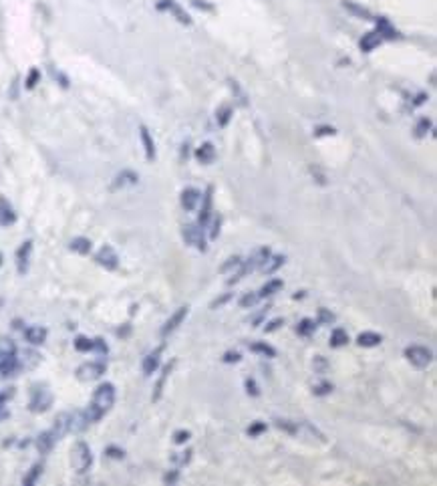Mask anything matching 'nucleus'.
Segmentation results:
<instances>
[{"instance_id": "1", "label": "nucleus", "mask_w": 437, "mask_h": 486, "mask_svg": "<svg viewBox=\"0 0 437 486\" xmlns=\"http://www.w3.org/2000/svg\"><path fill=\"white\" fill-rule=\"evenodd\" d=\"M93 464V454L87 442H77L71 450V466L77 474H85Z\"/></svg>"}, {"instance_id": "2", "label": "nucleus", "mask_w": 437, "mask_h": 486, "mask_svg": "<svg viewBox=\"0 0 437 486\" xmlns=\"http://www.w3.org/2000/svg\"><path fill=\"white\" fill-rule=\"evenodd\" d=\"M115 404V387L111 383H101L95 394H93V400H91V406H95L103 416L111 410V406Z\"/></svg>"}, {"instance_id": "3", "label": "nucleus", "mask_w": 437, "mask_h": 486, "mask_svg": "<svg viewBox=\"0 0 437 486\" xmlns=\"http://www.w3.org/2000/svg\"><path fill=\"white\" fill-rule=\"evenodd\" d=\"M405 357H407L415 367H419V369L427 367V365L433 361V353H431V349L421 347V345H411V347H407V349H405Z\"/></svg>"}, {"instance_id": "4", "label": "nucleus", "mask_w": 437, "mask_h": 486, "mask_svg": "<svg viewBox=\"0 0 437 486\" xmlns=\"http://www.w3.org/2000/svg\"><path fill=\"white\" fill-rule=\"evenodd\" d=\"M103 373H105V363L103 361H89V363H83L77 369V377L81 381H95Z\"/></svg>"}, {"instance_id": "5", "label": "nucleus", "mask_w": 437, "mask_h": 486, "mask_svg": "<svg viewBox=\"0 0 437 486\" xmlns=\"http://www.w3.org/2000/svg\"><path fill=\"white\" fill-rule=\"evenodd\" d=\"M95 260H97V264H101L105 270H115V268L119 266V256H117V252L113 250V246H109V244L101 246V250L97 252Z\"/></svg>"}, {"instance_id": "6", "label": "nucleus", "mask_w": 437, "mask_h": 486, "mask_svg": "<svg viewBox=\"0 0 437 486\" xmlns=\"http://www.w3.org/2000/svg\"><path fill=\"white\" fill-rule=\"evenodd\" d=\"M184 240L192 246H196L198 250H206V238L202 234V228L198 224H186L184 226Z\"/></svg>"}, {"instance_id": "7", "label": "nucleus", "mask_w": 437, "mask_h": 486, "mask_svg": "<svg viewBox=\"0 0 437 486\" xmlns=\"http://www.w3.org/2000/svg\"><path fill=\"white\" fill-rule=\"evenodd\" d=\"M188 313H190V307H180V309L168 319L166 325L162 327V337H168L170 333H174V331L182 325V323H184V319L188 317Z\"/></svg>"}, {"instance_id": "8", "label": "nucleus", "mask_w": 437, "mask_h": 486, "mask_svg": "<svg viewBox=\"0 0 437 486\" xmlns=\"http://www.w3.org/2000/svg\"><path fill=\"white\" fill-rule=\"evenodd\" d=\"M31 252H33V240H25L23 246L17 250V268H19V274H27L29 272Z\"/></svg>"}, {"instance_id": "9", "label": "nucleus", "mask_w": 437, "mask_h": 486, "mask_svg": "<svg viewBox=\"0 0 437 486\" xmlns=\"http://www.w3.org/2000/svg\"><path fill=\"white\" fill-rule=\"evenodd\" d=\"M162 353H164V345H162V347H156L152 353L145 355L143 365H141V369H143V373H145V375H152V373H156V369L160 367V361H162Z\"/></svg>"}, {"instance_id": "10", "label": "nucleus", "mask_w": 437, "mask_h": 486, "mask_svg": "<svg viewBox=\"0 0 437 486\" xmlns=\"http://www.w3.org/2000/svg\"><path fill=\"white\" fill-rule=\"evenodd\" d=\"M53 404V396L47 390H37L31 400V410L33 412H47L49 406Z\"/></svg>"}, {"instance_id": "11", "label": "nucleus", "mask_w": 437, "mask_h": 486, "mask_svg": "<svg viewBox=\"0 0 437 486\" xmlns=\"http://www.w3.org/2000/svg\"><path fill=\"white\" fill-rule=\"evenodd\" d=\"M158 9H160V11H168V13H172L182 25H190V23H192L190 17H188V13L182 11L180 5H176L174 0H160V3H158Z\"/></svg>"}, {"instance_id": "12", "label": "nucleus", "mask_w": 437, "mask_h": 486, "mask_svg": "<svg viewBox=\"0 0 437 486\" xmlns=\"http://www.w3.org/2000/svg\"><path fill=\"white\" fill-rule=\"evenodd\" d=\"M17 222V212L9 204L7 198L0 196V226H13Z\"/></svg>"}, {"instance_id": "13", "label": "nucleus", "mask_w": 437, "mask_h": 486, "mask_svg": "<svg viewBox=\"0 0 437 486\" xmlns=\"http://www.w3.org/2000/svg\"><path fill=\"white\" fill-rule=\"evenodd\" d=\"M137 180H139V176L135 172L125 170V172H121V174L115 176V180L111 184V190H119V188H125V186H133V184H137Z\"/></svg>"}, {"instance_id": "14", "label": "nucleus", "mask_w": 437, "mask_h": 486, "mask_svg": "<svg viewBox=\"0 0 437 486\" xmlns=\"http://www.w3.org/2000/svg\"><path fill=\"white\" fill-rule=\"evenodd\" d=\"M200 200H202V194H200L196 188H186V190L182 192V206H184L188 212L196 210V206L200 204Z\"/></svg>"}, {"instance_id": "15", "label": "nucleus", "mask_w": 437, "mask_h": 486, "mask_svg": "<svg viewBox=\"0 0 437 486\" xmlns=\"http://www.w3.org/2000/svg\"><path fill=\"white\" fill-rule=\"evenodd\" d=\"M212 194H214V188H208V192L204 194V204H202L200 220H198V226L200 228H204L210 222V216H212Z\"/></svg>"}, {"instance_id": "16", "label": "nucleus", "mask_w": 437, "mask_h": 486, "mask_svg": "<svg viewBox=\"0 0 437 486\" xmlns=\"http://www.w3.org/2000/svg\"><path fill=\"white\" fill-rule=\"evenodd\" d=\"M67 432H71V414L63 412V414H59V416H57V420H55L53 434L57 436V440H61V438H63Z\"/></svg>"}, {"instance_id": "17", "label": "nucleus", "mask_w": 437, "mask_h": 486, "mask_svg": "<svg viewBox=\"0 0 437 486\" xmlns=\"http://www.w3.org/2000/svg\"><path fill=\"white\" fill-rule=\"evenodd\" d=\"M25 339L31 343V345H43L45 339H47V329L41 327V325H33L25 331Z\"/></svg>"}, {"instance_id": "18", "label": "nucleus", "mask_w": 437, "mask_h": 486, "mask_svg": "<svg viewBox=\"0 0 437 486\" xmlns=\"http://www.w3.org/2000/svg\"><path fill=\"white\" fill-rule=\"evenodd\" d=\"M139 137H141V143H143V149H145V157L152 161L156 157V145H154V139L150 135V129L145 125L139 127Z\"/></svg>"}, {"instance_id": "19", "label": "nucleus", "mask_w": 437, "mask_h": 486, "mask_svg": "<svg viewBox=\"0 0 437 486\" xmlns=\"http://www.w3.org/2000/svg\"><path fill=\"white\" fill-rule=\"evenodd\" d=\"M55 442H57V436L53 434V430H49V432H43V434L37 438V448H39L41 454H49V452L53 450Z\"/></svg>"}, {"instance_id": "20", "label": "nucleus", "mask_w": 437, "mask_h": 486, "mask_svg": "<svg viewBox=\"0 0 437 486\" xmlns=\"http://www.w3.org/2000/svg\"><path fill=\"white\" fill-rule=\"evenodd\" d=\"M19 369V361L15 355H5L0 353V373L3 375H13Z\"/></svg>"}, {"instance_id": "21", "label": "nucleus", "mask_w": 437, "mask_h": 486, "mask_svg": "<svg viewBox=\"0 0 437 486\" xmlns=\"http://www.w3.org/2000/svg\"><path fill=\"white\" fill-rule=\"evenodd\" d=\"M284 260H286V256L284 254H270L268 258H266V262L260 266L262 268V272H266V274H272V272H276L282 264H284Z\"/></svg>"}, {"instance_id": "22", "label": "nucleus", "mask_w": 437, "mask_h": 486, "mask_svg": "<svg viewBox=\"0 0 437 486\" xmlns=\"http://www.w3.org/2000/svg\"><path fill=\"white\" fill-rule=\"evenodd\" d=\"M196 157H198V161H202V164L208 166V164H212V161L216 159V147L212 143H204L202 147H198Z\"/></svg>"}, {"instance_id": "23", "label": "nucleus", "mask_w": 437, "mask_h": 486, "mask_svg": "<svg viewBox=\"0 0 437 486\" xmlns=\"http://www.w3.org/2000/svg\"><path fill=\"white\" fill-rule=\"evenodd\" d=\"M381 341H383V337L379 333H373V331H365V333H361L357 337V343L361 347H377Z\"/></svg>"}, {"instance_id": "24", "label": "nucleus", "mask_w": 437, "mask_h": 486, "mask_svg": "<svg viewBox=\"0 0 437 486\" xmlns=\"http://www.w3.org/2000/svg\"><path fill=\"white\" fill-rule=\"evenodd\" d=\"M379 45H381V35H377V33H367V35L361 39V49H363L365 53L375 51Z\"/></svg>"}, {"instance_id": "25", "label": "nucleus", "mask_w": 437, "mask_h": 486, "mask_svg": "<svg viewBox=\"0 0 437 486\" xmlns=\"http://www.w3.org/2000/svg\"><path fill=\"white\" fill-rule=\"evenodd\" d=\"M69 248L73 252H77V254H89L91 252V240L89 238H83V236H77V238L71 240Z\"/></svg>"}, {"instance_id": "26", "label": "nucleus", "mask_w": 437, "mask_h": 486, "mask_svg": "<svg viewBox=\"0 0 437 486\" xmlns=\"http://www.w3.org/2000/svg\"><path fill=\"white\" fill-rule=\"evenodd\" d=\"M343 7L351 13V15H355L357 19H365V21H369V19H373L371 17V13L365 9V7H359V5H355V3H351V0H345L343 3Z\"/></svg>"}, {"instance_id": "27", "label": "nucleus", "mask_w": 437, "mask_h": 486, "mask_svg": "<svg viewBox=\"0 0 437 486\" xmlns=\"http://www.w3.org/2000/svg\"><path fill=\"white\" fill-rule=\"evenodd\" d=\"M377 35H383L385 39H397L399 37V33L389 25L387 19H379L377 21Z\"/></svg>"}, {"instance_id": "28", "label": "nucleus", "mask_w": 437, "mask_h": 486, "mask_svg": "<svg viewBox=\"0 0 437 486\" xmlns=\"http://www.w3.org/2000/svg\"><path fill=\"white\" fill-rule=\"evenodd\" d=\"M172 369H174V361H172V363H168V365L164 367V371H162V377H160V381H158V385H156L154 402H160V398H162V392H164V385H166V381H168V377H170Z\"/></svg>"}, {"instance_id": "29", "label": "nucleus", "mask_w": 437, "mask_h": 486, "mask_svg": "<svg viewBox=\"0 0 437 486\" xmlns=\"http://www.w3.org/2000/svg\"><path fill=\"white\" fill-rule=\"evenodd\" d=\"M284 284H282V280H278V278H274V280H270V282H266L262 288H260V293H258V297L260 299H266V297H272V295H276L280 288H282Z\"/></svg>"}, {"instance_id": "30", "label": "nucleus", "mask_w": 437, "mask_h": 486, "mask_svg": "<svg viewBox=\"0 0 437 486\" xmlns=\"http://www.w3.org/2000/svg\"><path fill=\"white\" fill-rule=\"evenodd\" d=\"M315 329H317V323H315L313 319H303V321L299 323V327H297V333H299L301 337H309V335L315 333Z\"/></svg>"}, {"instance_id": "31", "label": "nucleus", "mask_w": 437, "mask_h": 486, "mask_svg": "<svg viewBox=\"0 0 437 486\" xmlns=\"http://www.w3.org/2000/svg\"><path fill=\"white\" fill-rule=\"evenodd\" d=\"M349 343V335L345 329H335L331 335V347H343Z\"/></svg>"}, {"instance_id": "32", "label": "nucleus", "mask_w": 437, "mask_h": 486, "mask_svg": "<svg viewBox=\"0 0 437 486\" xmlns=\"http://www.w3.org/2000/svg\"><path fill=\"white\" fill-rule=\"evenodd\" d=\"M41 472H43V464H35V466L31 468V472H29V474L23 478V484H25V486H33V484L39 480Z\"/></svg>"}, {"instance_id": "33", "label": "nucleus", "mask_w": 437, "mask_h": 486, "mask_svg": "<svg viewBox=\"0 0 437 486\" xmlns=\"http://www.w3.org/2000/svg\"><path fill=\"white\" fill-rule=\"evenodd\" d=\"M250 349H252L254 353L264 355V357H276V349H274V347H270L268 343H254Z\"/></svg>"}, {"instance_id": "34", "label": "nucleus", "mask_w": 437, "mask_h": 486, "mask_svg": "<svg viewBox=\"0 0 437 486\" xmlns=\"http://www.w3.org/2000/svg\"><path fill=\"white\" fill-rule=\"evenodd\" d=\"M0 353H5V355H15V353H17V345H15V341H11L9 337H0Z\"/></svg>"}, {"instance_id": "35", "label": "nucleus", "mask_w": 437, "mask_h": 486, "mask_svg": "<svg viewBox=\"0 0 437 486\" xmlns=\"http://www.w3.org/2000/svg\"><path fill=\"white\" fill-rule=\"evenodd\" d=\"M75 349L77 351H93L95 349V341H91L87 337H77L75 339Z\"/></svg>"}, {"instance_id": "36", "label": "nucleus", "mask_w": 437, "mask_h": 486, "mask_svg": "<svg viewBox=\"0 0 437 486\" xmlns=\"http://www.w3.org/2000/svg\"><path fill=\"white\" fill-rule=\"evenodd\" d=\"M230 117H232V107H222L220 111H218V115H216V119H218V125L220 127H226L228 125V121H230Z\"/></svg>"}, {"instance_id": "37", "label": "nucleus", "mask_w": 437, "mask_h": 486, "mask_svg": "<svg viewBox=\"0 0 437 486\" xmlns=\"http://www.w3.org/2000/svg\"><path fill=\"white\" fill-rule=\"evenodd\" d=\"M258 301H260V297H258L256 293H248V295H244V297L240 299V307H242V309H252Z\"/></svg>"}, {"instance_id": "38", "label": "nucleus", "mask_w": 437, "mask_h": 486, "mask_svg": "<svg viewBox=\"0 0 437 486\" xmlns=\"http://www.w3.org/2000/svg\"><path fill=\"white\" fill-rule=\"evenodd\" d=\"M240 264H242V258H240V256H232V258H228L226 264H222L220 272H230V270H234V268H240Z\"/></svg>"}, {"instance_id": "39", "label": "nucleus", "mask_w": 437, "mask_h": 486, "mask_svg": "<svg viewBox=\"0 0 437 486\" xmlns=\"http://www.w3.org/2000/svg\"><path fill=\"white\" fill-rule=\"evenodd\" d=\"M39 79H41V71L39 69H31V73L27 77V89H35L37 83H39Z\"/></svg>"}, {"instance_id": "40", "label": "nucleus", "mask_w": 437, "mask_h": 486, "mask_svg": "<svg viewBox=\"0 0 437 486\" xmlns=\"http://www.w3.org/2000/svg\"><path fill=\"white\" fill-rule=\"evenodd\" d=\"M429 129H431V121H429V119H421V121L417 123V127H415V135H417V137H423V135H427Z\"/></svg>"}, {"instance_id": "41", "label": "nucleus", "mask_w": 437, "mask_h": 486, "mask_svg": "<svg viewBox=\"0 0 437 486\" xmlns=\"http://www.w3.org/2000/svg\"><path fill=\"white\" fill-rule=\"evenodd\" d=\"M262 432H266V424H264V422H254V424L248 428V436H250V438H256V436H260Z\"/></svg>"}, {"instance_id": "42", "label": "nucleus", "mask_w": 437, "mask_h": 486, "mask_svg": "<svg viewBox=\"0 0 437 486\" xmlns=\"http://www.w3.org/2000/svg\"><path fill=\"white\" fill-rule=\"evenodd\" d=\"M335 313H331L329 309H319V321L321 323H327V325H331V323H335Z\"/></svg>"}, {"instance_id": "43", "label": "nucleus", "mask_w": 437, "mask_h": 486, "mask_svg": "<svg viewBox=\"0 0 437 486\" xmlns=\"http://www.w3.org/2000/svg\"><path fill=\"white\" fill-rule=\"evenodd\" d=\"M190 438H192V434H190L188 430H178V432L174 434V442H176V444H186Z\"/></svg>"}, {"instance_id": "44", "label": "nucleus", "mask_w": 437, "mask_h": 486, "mask_svg": "<svg viewBox=\"0 0 437 486\" xmlns=\"http://www.w3.org/2000/svg\"><path fill=\"white\" fill-rule=\"evenodd\" d=\"M190 458H192V450H186V452H180L178 456H174V462H176L178 466H184V464L190 462Z\"/></svg>"}, {"instance_id": "45", "label": "nucleus", "mask_w": 437, "mask_h": 486, "mask_svg": "<svg viewBox=\"0 0 437 486\" xmlns=\"http://www.w3.org/2000/svg\"><path fill=\"white\" fill-rule=\"evenodd\" d=\"M282 325H284V319H274V321H270L268 325H266V333H272V331L280 329Z\"/></svg>"}, {"instance_id": "46", "label": "nucleus", "mask_w": 437, "mask_h": 486, "mask_svg": "<svg viewBox=\"0 0 437 486\" xmlns=\"http://www.w3.org/2000/svg\"><path fill=\"white\" fill-rule=\"evenodd\" d=\"M220 226H222V216H216V218H214V228H212V232H210V238H212V240L218 238V234H220Z\"/></svg>"}, {"instance_id": "47", "label": "nucleus", "mask_w": 437, "mask_h": 486, "mask_svg": "<svg viewBox=\"0 0 437 486\" xmlns=\"http://www.w3.org/2000/svg\"><path fill=\"white\" fill-rule=\"evenodd\" d=\"M315 367H317L319 373H325V371H327V359H325L323 355H317V357H315Z\"/></svg>"}, {"instance_id": "48", "label": "nucleus", "mask_w": 437, "mask_h": 486, "mask_svg": "<svg viewBox=\"0 0 437 486\" xmlns=\"http://www.w3.org/2000/svg\"><path fill=\"white\" fill-rule=\"evenodd\" d=\"M331 392H333V383H321V385L315 387V394H317V396H327V394H331Z\"/></svg>"}, {"instance_id": "49", "label": "nucleus", "mask_w": 437, "mask_h": 486, "mask_svg": "<svg viewBox=\"0 0 437 486\" xmlns=\"http://www.w3.org/2000/svg\"><path fill=\"white\" fill-rule=\"evenodd\" d=\"M276 426H278L280 430H286V432H290V434H295V432H297V426L288 424L286 420H278V422H276Z\"/></svg>"}, {"instance_id": "50", "label": "nucleus", "mask_w": 437, "mask_h": 486, "mask_svg": "<svg viewBox=\"0 0 437 486\" xmlns=\"http://www.w3.org/2000/svg\"><path fill=\"white\" fill-rule=\"evenodd\" d=\"M224 361H226V363H238V361H240V353H238V351H228V353L224 355Z\"/></svg>"}, {"instance_id": "51", "label": "nucleus", "mask_w": 437, "mask_h": 486, "mask_svg": "<svg viewBox=\"0 0 437 486\" xmlns=\"http://www.w3.org/2000/svg\"><path fill=\"white\" fill-rule=\"evenodd\" d=\"M178 478H180V472L174 470V472H168V474L164 476V482H166V484H174V482H178Z\"/></svg>"}, {"instance_id": "52", "label": "nucleus", "mask_w": 437, "mask_h": 486, "mask_svg": "<svg viewBox=\"0 0 437 486\" xmlns=\"http://www.w3.org/2000/svg\"><path fill=\"white\" fill-rule=\"evenodd\" d=\"M246 390H248V394H250V396H254V398L260 394V392H258V387H256V383H254V379H246Z\"/></svg>"}, {"instance_id": "53", "label": "nucleus", "mask_w": 437, "mask_h": 486, "mask_svg": "<svg viewBox=\"0 0 437 486\" xmlns=\"http://www.w3.org/2000/svg\"><path fill=\"white\" fill-rule=\"evenodd\" d=\"M230 299H232V295H230V293H228V295H224V297H220V299H216V301L212 303V309H216V307H222V305H224V303H228Z\"/></svg>"}, {"instance_id": "54", "label": "nucleus", "mask_w": 437, "mask_h": 486, "mask_svg": "<svg viewBox=\"0 0 437 486\" xmlns=\"http://www.w3.org/2000/svg\"><path fill=\"white\" fill-rule=\"evenodd\" d=\"M123 454H125V452L119 450V448H113V446L107 448V456H111V458H123Z\"/></svg>"}, {"instance_id": "55", "label": "nucleus", "mask_w": 437, "mask_h": 486, "mask_svg": "<svg viewBox=\"0 0 437 486\" xmlns=\"http://www.w3.org/2000/svg\"><path fill=\"white\" fill-rule=\"evenodd\" d=\"M329 133L333 135L335 129H333V127H321V129H319V135H329Z\"/></svg>"}, {"instance_id": "56", "label": "nucleus", "mask_w": 437, "mask_h": 486, "mask_svg": "<svg viewBox=\"0 0 437 486\" xmlns=\"http://www.w3.org/2000/svg\"><path fill=\"white\" fill-rule=\"evenodd\" d=\"M194 5H196L198 9H206V11H212V7H210V5H204V3H200V0H194Z\"/></svg>"}, {"instance_id": "57", "label": "nucleus", "mask_w": 437, "mask_h": 486, "mask_svg": "<svg viewBox=\"0 0 437 486\" xmlns=\"http://www.w3.org/2000/svg\"><path fill=\"white\" fill-rule=\"evenodd\" d=\"M9 418V410H5V406H0V420Z\"/></svg>"}]
</instances>
